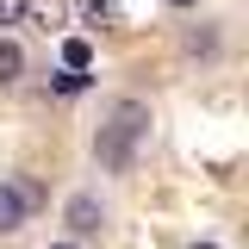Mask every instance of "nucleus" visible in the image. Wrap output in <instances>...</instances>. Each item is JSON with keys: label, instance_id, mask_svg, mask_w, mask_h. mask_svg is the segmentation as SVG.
Here are the masks:
<instances>
[{"label": "nucleus", "instance_id": "obj_6", "mask_svg": "<svg viewBox=\"0 0 249 249\" xmlns=\"http://www.w3.org/2000/svg\"><path fill=\"white\" fill-rule=\"evenodd\" d=\"M81 13H88V19H119V6H112V0H81Z\"/></svg>", "mask_w": 249, "mask_h": 249}, {"label": "nucleus", "instance_id": "obj_5", "mask_svg": "<svg viewBox=\"0 0 249 249\" xmlns=\"http://www.w3.org/2000/svg\"><path fill=\"white\" fill-rule=\"evenodd\" d=\"M88 56H93V50L81 44V37H69V44H62V62H69V69H88Z\"/></svg>", "mask_w": 249, "mask_h": 249}, {"label": "nucleus", "instance_id": "obj_7", "mask_svg": "<svg viewBox=\"0 0 249 249\" xmlns=\"http://www.w3.org/2000/svg\"><path fill=\"white\" fill-rule=\"evenodd\" d=\"M25 19V0H0V25H19Z\"/></svg>", "mask_w": 249, "mask_h": 249}, {"label": "nucleus", "instance_id": "obj_1", "mask_svg": "<svg viewBox=\"0 0 249 249\" xmlns=\"http://www.w3.org/2000/svg\"><path fill=\"white\" fill-rule=\"evenodd\" d=\"M143 137H150V106H143V100H119V106H112V119L100 124V137H93L100 168L124 175V168L137 162V150H143Z\"/></svg>", "mask_w": 249, "mask_h": 249}, {"label": "nucleus", "instance_id": "obj_4", "mask_svg": "<svg viewBox=\"0 0 249 249\" xmlns=\"http://www.w3.org/2000/svg\"><path fill=\"white\" fill-rule=\"evenodd\" d=\"M19 75H25V50H19L13 37H0V88H6V81H19Z\"/></svg>", "mask_w": 249, "mask_h": 249}, {"label": "nucleus", "instance_id": "obj_2", "mask_svg": "<svg viewBox=\"0 0 249 249\" xmlns=\"http://www.w3.org/2000/svg\"><path fill=\"white\" fill-rule=\"evenodd\" d=\"M62 218H69V231H75V237H93V231L106 224V206H100L93 193H75V199L62 206Z\"/></svg>", "mask_w": 249, "mask_h": 249}, {"label": "nucleus", "instance_id": "obj_8", "mask_svg": "<svg viewBox=\"0 0 249 249\" xmlns=\"http://www.w3.org/2000/svg\"><path fill=\"white\" fill-rule=\"evenodd\" d=\"M168 6H199V0H168Z\"/></svg>", "mask_w": 249, "mask_h": 249}, {"label": "nucleus", "instance_id": "obj_3", "mask_svg": "<svg viewBox=\"0 0 249 249\" xmlns=\"http://www.w3.org/2000/svg\"><path fill=\"white\" fill-rule=\"evenodd\" d=\"M25 193H19V187L13 181H0V237H13V231H19V224H25Z\"/></svg>", "mask_w": 249, "mask_h": 249}, {"label": "nucleus", "instance_id": "obj_10", "mask_svg": "<svg viewBox=\"0 0 249 249\" xmlns=\"http://www.w3.org/2000/svg\"><path fill=\"white\" fill-rule=\"evenodd\" d=\"M193 249H218V243H193Z\"/></svg>", "mask_w": 249, "mask_h": 249}, {"label": "nucleus", "instance_id": "obj_9", "mask_svg": "<svg viewBox=\"0 0 249 249\" xmlns=\"http://www.w3.org/2000/svg\"><path fill=\"white\" fill-rule=\"evenodd\" d=\"M50 249H75V243H50Z\"/></svg>", "mask_w": 249, "mask_h": 249}]
</instances>
